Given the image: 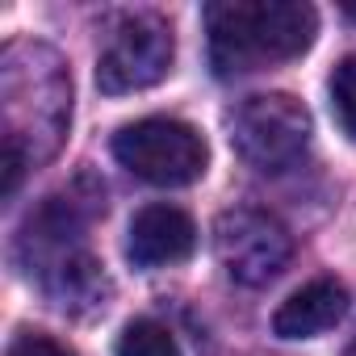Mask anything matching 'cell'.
<instances>
[{
  "mask_svg": "<svg viewBox=\"0 0 356 356\" xmlns=\"http://www.w3.org/2000/svg\"><path fill=\"white\" fill-rule=\"evenodd\" d=\"M214 76H248L310 51L318 13L302 0H218L206 9Z\"/></svg>",
  "mask_w": 356,
  "mask_h": 356,
  "instance_id": "6da1fadb",
  "label": "cell"
},
{
  "mask_svg": "<svg viewBox=\"0 0 356 356\" xmlns=\"http://www.w3.org/2000/svg\"><path fill=\"white\" fill-rule=\"evenodd\" d=\"M113 155L126 172L159 189L193 185L210 159L206 138L189 122H176V118H143L122 126L113 134Z\"/></svg>",
  "mask_w": 356,
  "mask_h": 356,
  "instance_id": "7a4b0ae2",
  "label": "cell"
},
{
  "mask_svg": "<svg viewBox=\"0 0 356 356\" xmlns=\"http://www.w3.org/2000/svg\"><path fill=\"white\" fill-rule=\"evenodd\" d=\"M310 143V113L289 92L248 97L231 118V147L256 172H285Z\"/></svg>",
  "mask_w": 356,
  "mask_h": 356,
  "instance_id": "3957f363",
  "label": "cell"
},
{
  "mask_svg": "<svg viewBox=\"0 0 356 356\" xmlns=\"http://www.w3.org/2000/svg\"><path fill=\"white\" fill-rule=\"evenodd\" d=\"M214 256L235 285L260 289L277 281L293 260V235L273 214L235 206V210H222L214 222Z\"/></svg>",
  "mask_w": 356,
  "mask_h": 356,
  "instance_id": "277c9868",
  "label": "cell"
},
{
  "mask_svg": "<svg viewBox=\"0 0 356 356\" xmlns=\"http://www.w3.org/2000/svg\"><path fill=\"white\" fill-rule=\"evenodd\" d=\"M172 59L176 42L168 22H159L155 13H134L113 30L109 47L97 59V88L109 97L151 88L172 72Z\"/></svg>",
  "mask_w": 356,
  "mask_h": 356,
  "instance_id": "5b68a950",
  "label": "cell"
},
{
  "mask_svg": "<svg viewBox=\"0 0 356 356\" xmlns=\"http://www.w3.org/2000/svg\"><path fill=\"white\" fill-rule=\"evenodd\" d=\"M197 248V227L181 206H143L126 231V256L138 268H168L189 260Z\"/></svg>",
  "mask_w": 356,
  "mask_h": 356,
  "instance_id": "8992f818",
  "label": "cell"
},
{
  "mask_svg": "<svg viewBox=\"0 0 356 356\" xmlns=\"http://www.w3.org/2000/svg\"><path fill=\"white\" fill-rule=\"evenodd\" d=\"M348 314V289L331 277L302 285L298 293H289L277 314H273V331L281 339H314L323 331H331L339 318Z\"/></svg>",
  "mask_w": 356,
  "mask_h": 356,
  "instance_id": "52a82bcc",
  "label": "cell"
},
{
  "mask_svg": "<svg viewBox=\"0 0 356 356\" xmlns=\"http://www.w3.org/2000/svg\"><path fill=\"white\" fill-rule=\"evenodd\" d=\"M118 356H181L172 331L155 318H134L122 339H118Z\"/></svg>",
  "mask_w": 356,
  "mask_h": 356,
  "instance_id": "ba28073f",
  "label": "cell"
},
{
  "mask_svg": "<svg viewBox=\"0 0 356 356\" xmlns=\"http://www.w3.org/2000/svg\"><path fill=\"white\" fill-rule=\"evenodd\" d=\"M331 113L339 130L356 143V55H343L331 72Z\"/></svg>",
  "mask_w": 356,
  "mask_h": 356,
  "instance_id": "9c48e42d",
  "label": "cell"
},
{
  "mask_svg": "<svg viewBox=\"0 0 356 356\" xmlns=\"http://www.w3.org/2000/svg\"><path fill=\"white\" fill-rule=\"evenodd\" d=\"M9 356H72L59 339L42 335V331H22L13 343H9Z\"/></svg>",
  "mask_w": 356,
  "mask_h": 356,
  "instance_id": "30bf717a",
  "label": "cell"
}]
</instances>
